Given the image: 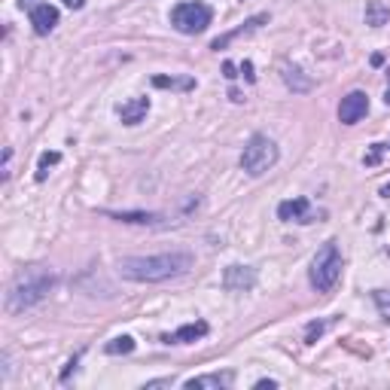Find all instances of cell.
<instances>
[{
    "mask_svg": "<svg viewBox=\"0 0 390 390\" xmlns=\"http://www.w3.org/2000/svg\"><path fill=\"white\" fill-rule=\"evenodd\" d=\"M192 268V253L174 250V253H159V256H125L119 259V277L134 284H162L171 277H180Z\"/></svg>",
    "mask_w": 390,
    "mask_h": 390,
    "instance_id": "obj_1",
    "label": "cell"
},
{
    "mask_svg": "<svg viewBox=\"0 0 390 390\" xmlns=\"http://www.w3.org/2000/svg\"><path fill=\"white\" fill-rule=\"evenodd\" d=\"M55 281H58V277L46 265H31V268H25V272H18L15 281L9 284V290H6V311L18 314L25 308H34L37 302H43L46 296L52 293Z\"/></svg>",
    "mask_w": 390,
    "mask_h": 390,
    "instance_id": "obj_2",
    "label": "cell"
},
{
    "mask_svg": "<svg viewBox=\"0 0 390 390\" xmlns=\"http://www.w3.org/2000/svg\"><path fill=\"white\" fill-rule=\"evenodd\" d=\"M311 287L317 293H332L339 287L341 281V250L336 241H327L320 250H317V256L311 259Z\"/></svg>",
    "mask_w": 390,
    "mask_h": 390,
    "instance_id": "obj_3",
    "label": "cell"
},
{
    "mask_svg": "<svg viewBox=\"0 0 390 390\" xmlns=\"http://www.w3.org/2000/svg\"><path fill=\"white\" fill-rule=\"evenodd\" d=\"M277 165V144L265 134H253L241 153V168H244L250 177H263L265 171H272Z\"/></svg>",
    "mask_w": 390,
    "mask_h": 390,
    "instance_id": "obj_4",
    "label": "cell"
},
{
    "mask_svg": "<svg viewBox=\"0 0 390 390\" xmlns=\"http://www.w3.org/2000/svg\"><path fill=\"white\" fill-rule=\"evenodd\" d=\"M210 18H213L210 6L201 4V0H183V4L171 9V25L177 27L180 34H189V37L208 31Z\"/></svg>",
    "mask_w": 390,
    "mask_h": 390,
    "instance_id": "obj_5",
    "label": "cell"
},
{
    "mask_svg": "<svg viewBox=\"0 0 390 390\" xmlns=\"http://www.w3.org/2000/svg\"><path fill=\"white\" fill-rule=\"evenodd\" d=\"M320 213H314L311 208V201L305 199V195H299V199H287L277 204V220H284V222H314Z\"/></svg>",
    "mask_w": 390,
    "mask_h": 390,
    "instance_id": "obj_6",
    "label": "cell"
},
{
    "mask_svg": "<svg viewBox=\"0 0 390 390\" xmlns=\"http://www.w3.org/2000/svg\"><path fill=\"white\" fill-rule=\"evenodd\" d=\"M366 113H369V95H366V92L357 89V92H348V95L341 98V104H339L341 125H357Z\"/></svg>",
    "mask_w": 390,
    "mask_h": 390,
    "instance_id": "obj_7",
    "label": "cell"
},
{
    "mask_svg": "<svg viewBox=\"0 0 390 390\" xmlns=\"http://www.w3.org/2000/svg\"><path fill=\"white\" fill-rule=\"evenodd\" d=\"M222 287H226L229 293H247L256 287V268L250 265H229L226 272H222Z\"/></svg>",
    "mask_w": 390,
    "mask_h": 390,
    "instance_id": "obj_8",
    "label": "cell"
},
{
    "mask_svg": "<svg viewBox=\"0 0 390 390\" xmlns=\"http://www.w3.org/2000/svg\"><path fill=\"white\" fill-rule=\"evenodd\" d=\"M31 25L40 37L52 34L55 25H58V9H55L52 4H34L31 6Z\"/></svg>",
    "mask_w": 390,
    "mask_h": 390,
    "instance_id": "obj_9",
    "label": "cell"
},
{
    "mask_svg": "<svg viewBox=\"0 0 390 390\" xmlns=\"http://www.w3.org/2000/svg\"><path fill=\"white\" fill-rule=\"evenodd\" d=\"M268 22V13H259V15H253V18H247V22L244 25H241V27H235V31H229V34H222V37H217V40H213L210 43V49H226V46L232 43V40H238V37L241 34H250V31H256V27H263Z\"/></svg>",
    "mask_w": 390,
    "mask_h": 390,
    "instance_id": "obj_10",
    "label": "cell"
},
{
    "mask_svg": "<svg viewBox=\"0 0 390 390\" xmlns=\"http://www.w3.org/2000/svg\"><path fill=\"white\" fill-rule=\"evenodd\" d=\"M146 113H150V98H132V101H125V104H119V119H122L125 125L144 122Z\"/></svg>",
    "mask_w": 390,
    "mask_h": 390,
    "instance_id": "obj_11",
    "label": "cell"
},
{
    "mask_svg": "<svg viewBox=\"0 0 390 390\" xmlns=\"http://www.w3.org/2000/svg\"><path fill=\"white\" fill-rule=\"evenodd\" d=\"M208 336V323L204 320H195V323H187V327H180L177 332H171V336H165L162 341L165 345H189L195 339H204Z\"/></svg>",
    "mask_w": 390,
    "mask_h": 390,
    "instance_id": "obj_12",
    "label": "cell"
},
{
    "mask_svg": "<svg viewBox=\"0 0 390 390\" xmlns=\"http://www.w3.org/2000/svg\"><path fill=\"white\" fill-rule=\"evenodd\" d=\"M235 382V375L232 372H222V375H199V378H189V382H183L187 390H222Z\"/></svg>",
    "mask_w": 390,
    "mask_h": 390,
    "instance_id": "obj_13",
    "label": "cell"
},
{
    "mask_svg": "<svg viewBox=\"0 0 390 390\" xmlns=\"http://www.w3.org/2000/svg\"><path fill=\"white\" fill-rule=\"evenodd\" d=\"M281 77L287 82V89H293V92H311V86H314V82L302 73V68H296V64H284Z\"/></svg>",
    "mask_w": 390,
    "mask_h": 390,
    "instance_id": "obj_14",
    "label": "cell"
},
{
    "mask_svg": "<svg viewBox=\"0 0 390 390\" xmlns=\"http://www.w3.org/2000/svg\"><path fill=\"white\" fill-rule=\"evenodd\" d=\"M387 22H390V6H384L382 0H369V4H366V25L382 27Z\"/></svg>",
    "mask_w": 390,
    "mask_h": 390,
    "instance_id": "obj_15",
    "label": "cell"
},
{
    "mask_svg": "<svg viewBox=\"0 0 390 390\" xmlns=\"http://www.w3.org/2000/svg\"><path fill=\"white\" fill-rule=\"evenodd\" d=\"M107 217H113V220H119V222H159L162 220V213H153V210H119V213H107Z\"/></svg>",
    "mask_w": 390,
    "mask_h": 390,
    "instance_id": "obj_16",
    "label": "cell"
},
{
    "mask_svg": "<svg viewBox=\"0 0 390 390\" xmlns=\"http://www.w3.org/2000/svg\"><path fill=\"white\" fill-rule=\"evenodd\" d=\"M153 86L156 89H195V80L192 77H153Z\"/></svg>",
    "mask_w": 390,
    "mask_h": 390,
    "instance_id": "obj_17",
    "label": "cell"
},
{
    "mask_svg": "<svg viewBox=\"0 0 390 390\" xmlns=\"http://www.w3.org/2000/svg\"><path fill=\"white\" fill-rule=\"evenodd\" d=\"M104 351H107L110 357H116V354H132V351H134V339H132V336H119V339H113V341H107Z\"/></svg>",
    "mask_w": 390,
    "mask_h": 390,
    "instance_id": "obj_18",
    "label": "cell"
},
{
    "mask_svg": "<svg viewBox=\"0 0 390 390\" xmlns=\"http://www.w3.org/2000/svg\"><path fill=\"white\" fill-rule=\"evenodd\" d=\"M61 162V153H43L40 156V168H37V180H46V171L52 168V165Z\"/></svg>",
    "mask_w": 390,
    "mask_h": 390,
    "instance_id": "obj_19",
    "label": "cell"
},
{
    "mask_svg": "<svg viewBox=\"0 0 390 390\" xmlns=\"http://www.w3.org/2000/svg\"><path fill=\"white\" fill-rule=\"evenodd\" d=\"M375 305L382 311V317L390 323V290H375Z\"/></svg>",
    "mask_w": 390,
    "mask_h": 390,
    "instance_id": "obj_20",
    "label": "cell"
},
{
    "mask_svg": "<svg viewBox=\"0 0 390 390\" xmlns=\"http://www.w3.org/2000/svg\"><path fill=\"white\" fill-rule=\"evenodd\" d=\"M323 329H327V320H317V323H308V329H305V345H314L320 336H323Z\"/></svg>",
    "mask_w": 390,
    "mask_h": 390,
    "instance_id": "obj_21",
    "label": "cell"
},
{
    "mask_svg": "<svg viewBox=\"0 0 390 390\" xmlns=\"http://www.w3.org/2000/svg\"><path fill=\"white\" fill-rule=\"evenodd\" d=\"M384 150H387V146H384V144H372V150H369V153L363 156V162L369 165V168H372V165H378V162H382V156H384Z\"/></svg>",
    "mask_w": 390,
    "mask_h": 390,
    "instance_id": "obj_22",
    "label": "cell"
},
{
    "mask_svg": "<svg viewBox=\"0 0 390 390\" xmlns=\"http://www.w3.org/2000/svg\"><path fill=\"white\" fill-rule=\"evenodd\" d=\"M174 384V378H156V382H146L144 387L146 390H156V387H171Z\"/></svg>",
    "mask_w": 390,
    "mask_h": 390,
    "instance_id": "obj_23",
    "label": "cell"
},
{
    "mask_svg": "<svg viewBox=\"0 0 390 390\" xmlns=\"http://www.w3.org/2000/svg\"><path fill=\"white\" fill-rule=\"evenodd\" d=\"M241 73H244V77H247V82H253V80H256V73H253V64H250V61H244V64H241Z\"/></svg>",
    "mask_w": 390,
    "mask_h": 390,
    "instance_id": "obj_24",
    "label": "cell"
},
{
    "mask_svg": "<svg viewBox=\"0 0 390 390\" xmlns=\"http://www.w3.org/2000/svg\"><path fill=\"white\" fill-rule=\"evenodd\" d=\"M77 363H80V357H73L70 363H68V369H64V372H61V382H68V378H70V372H73V369H77Z\"/></svg>",
    "mask_w": 390,
    "mask_h": 390,
    "instance_id": "obj_25",
    "label": "cell"
},
{
    "mask_svg": "<svg viewBox=\"0 0 390 390\" xmlns=\"http://www.w3.org/2000/svg\"><path fill=\"white\" fill-rule=\"evenodd\" d=\"M222 73H226L229 80H235V77H238V73H235V64H232V61H226V64H222Z\"/></svg>",
    "mask_w": 390,
    "mask_h": 390,
    "instance_id": "obj_26",
    "label": "cell"
},
{
    "mask_svg": "<svg viewBox=\"0 0 390 390\" xmlns=\"http://www.w3.org/2000/svg\"><path fill=\"white\" fill-rule=\"evenodd\" d=\"M265 387H277L275 378H263V382H256V390H265Z\"/></svg>",
    "mask_w": 390,
    "mask_h": 390,
    "instance_id": "obj_27",
    "label": "cell"
},
{
    "mask_svg": "<svg viewBox=\"0 0 390 390\" xmlns=\"http://www.w3.org/2000/svg\"><path fill=\"white\" fill-rule=\"evenodd\" d=\"M61 4L70 6V9H82V6H86V0H61Z\"/></svg>",
    "mask_w": 390,
    "mask_h": 390,
    "instance_id": "obj_28",
    "label": "cell"
},
{
    "mask_svg": "<svg viewBox=\"0 0 390 390\" xmlns=\"http://www.w3.org/2000/svg\"><path fill=\"white\" fill-rule=\"evenodd\" d=\"M384 101H387V107H390V86H387V92H384Z\"/></svg>",
    "mask_w": 390,
    "mask_h": 390,
    "instance_id": "obj_29",
    "label": "cell"
},
{
    "mask_svg": "<svg viewBox=\"0 0 390 390\" xmlns=\"http://www.w3.org/2000/svg\"><path fill=\"white\" fill-rule=\"evenodd\" d=\"M382 195H390V183H387V187H384V189H382Z\"/></svg>",
    "mask_w": 390,
    "mask_h": 390,
    "instance_id": "obj_30",
    "label": "cell"
}]
</instances>
